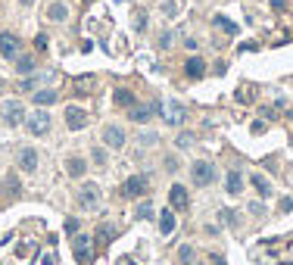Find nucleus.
<instances>
[{
  "label": "nucleus",
  "mask_w": 293,
  "mask_h": 265,
  "mask_svg": "<svg viewBox=\"0 0 293 265\" xmlns=\"http://www.w3.org/2000/svg\"><path fill=\"white\" fill-rule=\"evenodd\" d=\"M25 128H28V134H34V137H44L47 131H50V112L41 106V109H34L31 116H25Z\"/></svg>",
  "instance_id": "f257e3e1"
},
{
  "label": "nucleus",
  "mask_w": 293,
  "mask_h": 265,
  "mask_svg": "<svg viewBox=\"0 0 293 265\" xmlns=\"http://www.w3.org/2000/svg\"><path fill=\"white\" fill-rule=\"evenodd\" d=\"M147 187H150L147 175H131L128 181L122 184V197H125V200H138V197H144V194H147Z\"/></svg>",
  "instance_id": "f03ea898"
},
{
  "label": "nucleus",
  "mask_w": 293,
  "mask_h": 265,
  "mask_svg": "<svg viewBox=\"0 0 293 265\" xmlns=\"http://www.w3.org/2000/svg\"><path fill=\"white\" fill-rule=\"evenodd\" d=\"M190 178H193L197 187H209V184L216 181V166H212V162H206V159H200V162H193Z\"/></svg>",
  "instance_id": "7ed1b4c3"
},
{
  "label": "nucleus",
  "mask_w": 293,
  "mask_h": 265,
  "mask_svg": "<svg viewBox=\"0 0 293 265\" xmlns=\"http://www.w3.org/2000/svg\"><path fill=\"white\" fill-rule=\"evenodd\" d=\"M78 206L85 209V212H94L100 206V187L97 184H81V191H78Z\"/></svg>",
  "instance_id": "20e7f679"
},
{
  "label": "nucleus",
  "mask_w": 293,
  "mask_h": 265,
  "mask_svg": "<svg viewBox=\"0 0 293 265\" xmlns=\"http://www.w3.org/2000/svg\"><path fill=\"white\" fill-rule=\"evenodd\" d=\"M22 119H25L22 100H7V103H4V122H7L10 128H16V125H22Z\"/></svg>",
  "instance_id": "39448f33"
},
{
  "label": "nucleus",
  "mask_w": 293,
  "mask_h": 265,
  "mask_svg": "<svg viewBox=\"0 0 293 265\" xmlns=\"http://www.w3.org/2000/svg\"><path fill=\"white\" fill-rule=\"evenodd\" d=\"M0 56L4 59H16L19 56V37L13 31H0Z\"/></svg>",
  "instance_id": "423d86ee"
},
{
  "label": "nucleus",
  "mask_w": 293,
  "mask_h": 265,
  "mask_svg": "<svg viewBox=\"0 0 293 265\" xmlns=\"http://www.w3.org/2000/svg\"><path fill=\"white\" fill-rule=\"evenodd\" d=\"M72 250H75V259H78L81 265L91 262V237H88V234H75V237H72Z\"/></svg>",
  "instance_id": "0eeeda50"
},
{
  "label": "nucleus",
  "mask_w": 293,
  "mask_h": 265,
  "mask_svg": "<svg viewBox=\"0 0 293 265\" xmlns=\"http://www.w3.org/2000/svg\"><path fill=\"white\" fill-rule=\"evenodd\" d=\"M125 140H128V137H125V131H122L119 125H106V128H103V144H106L109 150H122Z\"/></svg>",
  "instance_id": "6e6552de"
},
{
  "label": "nucleus",
  "mask_w": 293,
  "mask_h": 265,
  "mask_svg": "<svg viewBox=\"0 0 293 265\" xmlns=\"http://www.w3.org/2000/svg\"><path fill=\"white\" fill-rule=\"evenodd\" d=\"M169 206H172V209H178V212H184V209L190 206L187 187H181V184H172V191H169Z\"/></svg>",
  "instance_id": "1a4fd4ad"
},
{
  "label": "nucleus",
  "mask_w": 293,
  "mask_h": 265,
  "mask_svg": "<svg viewBox=\"0 0 293 265\" xmlns=\"http://www.w3.org/2000/svg\"><path fill=\"white\" fill-rule=\"evenodd\" d=\"M66 125H69L72 131H81V128L88 125V112L81 109V106H69V109H66Z\"/></svg>",
  "instance_id": "9d476101"
},
{
  "label": "nucleus",
  "mask_w": 293,
  "mask_h": 265,
  "mask_svg": "<svg viewBox=\"0 0 293 265\" xmlns=\"http://www.w3.org/2000/svg\"><path fill=\"white\" fill-rule=\"evenodd\" d=\"M162 116H165V122H169V125L178 128V125L184 122V106H181L178 100H172V103H165V106H162Z\"/></svg>",
  "instance_id": "9b49d317"
},
{
  "label": "nucleus",
  "mask_w": 293,
  "mask_h": 265,
  "mask_svg": "<svg viewBox=\"0 0 293 265\" xmlns=\"http://www.w3.org/2000/svg\"><path fill=\"white\" fill-rule=\"evenodd\" d=\"M19 169L22 172H34L37 169V150L34 147H25L22 153H19Z\"/></svg>",
  "instance_id": "f8f14e48"
},
{
  "label": "nucleus",
  "mask_w": 293,
  "mask_h": 265,
  "mask_svg": "<svg viewBox=\"0 0 293 265\" xmlns=\"http://www.w3.org/2000/svg\"><path fill=\"white\" fill-rule=\"evenodd\" d=\"M184 75H187V78H203V75H206V63L200 56H190L184 63Z\"/></svg>",
  "instance_id": "ddd939ff"
},
{
  "label": "nucleus",
  "mask_w": 293,
  "mask_h": 265,
  "mask_svg": "<svg viewBox=\"0 0 293 265\" xmlns=\"http://www.w3.org/2000/svg\"><path fill=\"white\" fill-rule=\"evenodd\" d=\"M128 119L138 122V125L150 122V119H153V106H131V109H128Z\"/></svg>",
  "instance_id": "4468645a"
},
{
  "label": "nucleus",
  "mask_w": 293,
  "mask_h": 265,
  "mask_svg": "<svg viewBox=\"0 0 293 265\" xmlns=\"http://www.w3.org/2000/svg\"><path fill=\"white\" fill-rule=\"evenodd\" d=\"M225 191L231 194V197H237L240 191H243V175L234 169V172H228V181H225Z\"/></svg>",
  "instance_id": "2eb2a0df"
},
{
  "label": "nucleus",
  "mask_w": 293,
  "mask_h": 265,
  "mask_svg": "<svg viewBox=\"0 0 293 265\" xmlns=\"http://www.w3.org/2000/svg\"><path fill=\"white\" fill-rule=\"evenodd\" d=\"M175 225H178V221H175V215H172V206L159 212V231H162V234H172Z\"/></svg>",
  "instance_id": "dca6fc26"
},
{
  "label": "nucleus",
  "mask_w": 293,
  "mask_h": 265,
  "mask_svg": "<svg viewBox=\"0 0 293 265\" xmlns=\"http://www.w3.org/2000/svg\"><path fill=\"white\" fill-rule=\"evenodd\" d=\"M66 172H69L72 178H81V175L88 172V162H85V159H78V156H72V159L66 162Z\"/></svg>",
  "instance_id": "f3484780"
},
{
  "label": "nucleus",
  "mask_w": 293,
  "mask_h": 265,
  "mask_svg": "<svg viewBox=\"0 0 293 265\" xmlns=\"http://www.w3.org/2000/svg\"><path fill=\"white\" fill-rule=\"evenodd\" d=\"M66 16H69V7L66 4H50V10H47V19L50 22H66Z\"/></svg>",
  "instance_id": "a211bd4d"
},
{
  "label": "nucleus",
  "mask_w": 293,
  "mask_h": 265,
  "mask_svg": "<svg viewBox=\"0 0 293 265\" xmlns=\"http://www.w3.org/2000/svg\"><path fill=\"white\" fill-rule=\"evenodd\" d=\"M56 100H60V94L50 91V88H47V91H34V103H37V106H50V103H56Z\"/></svg>",
  "instance_id": "6ab92c4d"
},
{
  "label": "nucleus",
  "mask_w": 293,
  "mask_h": 265,
  "mask_svg": "<svg viewBox=\"0 0 293 265\" xmlns=\"http://www.w3.org/2000/svg\"><path fill=\"white\" fill-rule=\"evenodd\" d=\"M16 69H19V75H31L34 72V56H16Z\"/></svg>",
  "instance_id": "aec40b11"
},
{
  "label": "nucleus",
  "mask_w": 293,
  "mask_h": 265,
  "mask_svg": "<svg viewBox=\"0 0 293 265\" xmlns=\"http://www.w3.org/2000/svg\"><path fill=\"white\" fill-rule=\"evenodd\" d=\"M249 181H253V187L259 191V197H268V194H271V184H268V181H265L262 175H253Z\"/></svg>",
  "instance_id": "412c9836"
},
{
  "label": "nucleus",
  "mask_w": 293,
  "mask_h": 265,
  "mask_svg": "<svg viewBox=\"0 0 293 265\" xmlns=\"http://www.w3.org/2000/svg\"><path fill=\"white\" fill-rule=\"evenodd\" d=\"M115 103L125 106V109H131V106H134V94H131V91H115Z\"/></svg>",
  "instance_id": "4be33fe9"
},
{
  "label": "nucleus",
  "mask_w": 293,
  "mask_h": 265,
  "mask_svg": "<svg viewBox=\"0 0 293 265\" xmlns=\"http://www.w3.org/2000/svg\"><path fill=\"white\" fill-rule=\"evenodd\" d=\"M212 22H216V28H222L225 34H237V25H234L231 19H225V16H216Z\"/></svg>",
  "instance_id": "5701e85b"
},
{
  "label": "nucleus",
  "mask_w": 293,
  "mask_h": 265,
  "mask_svg": "<svg viewBox=\"0 0 293 265\" xmlns=\"http://www.w3.org/2000/svg\"><path fill=\"white\" fill-rule=\"evenodd\" d=\"M134 218H153V203L147 200V203H138V209H134Z\"/></svg>",
  "instance_id": "b1692460"
},
{
  "label": "nucleus",
  "mask_w": 293,
  "mask_h": 265,
  "mask_svg": "<svg viewBox=\"0 0 293 265\" xmlns=\"http://www.w3.org/2000/svg\"><path fill=\"white\" fill-rule=\"evenodd\" d=\"M178 262H181V265H193V247H190V243H184V247L178 250Z\"/></svg>",
  "instance_id": "393cba45"
},
{
  "label": "nucleus",
  "mask_w": 293,
  "mask_h": 265,
  "mask_svg": "<svg viewBox=\"0 0 293 265\" xmlns=\"http://www.w3.org/2000/svg\"><path fill=\"white\" fill-rule=\"evenodd\" d=\"M115 237V228H112V225H103V228H100V243H109Z\"/></svg>",
  "instance_id": "a878e982"
},
{
  "label": "nucleus",
  "mask_w": 293,
  "mask_h": 265,
  "mask_svg": "<svg viewBox=\"0 0 293 265\" xmlns=\"http://www.w3.org/2000/svg\"><path fill=\"white\" fill-rule=\"evenodd\" d=\"M159 10H162L165 16H178V4H175V0H165V4H162Z\"/></svg>",
  "instance_id": "bb28decb"
},
{
  "label": "nucleus",
  "mask_w": 293,
  "mask_h": 265,
  "mask_svg": "<svg viewBox=\"0 0 293 265\" xmlns=\"http://www.w3.org/2000/svg\"><path fill=\"white\" fill-rule=\"evenodd\" d=\"M172 41H175V34H172V31H162V34H159V47H162V50H165V47H172Z\"/></svg>",
  "instance_id": "cd10ccee"
},
{
  "label": "nucleus",
  "mask_w": 293,
  "mask_h": 265,
  "mask_svg": "<svg viewBox=\"0 0 293 265\" xmlns=\"http://www.w3.org/2000/svg\"><path fill=\"white\" fill-rule=\"evenodd\" d=\"M41 81H47V75H44V78H25V81H22V91H34Z\"/></svg>",
  "instance_id": "c85d7f7f"
},
{
  "label": "nucleus",
  "mask_w": 293,
  "mask_h": 265,
  "mask_svg": "<svg viewBox=\"0 0 293 265\" xmlns=\"http://www.w3.org/2000/svg\"><path fill=\"white\" fill-rule=\"evenodd\" d=\"M219 218H222L225 225H237V215H234L231 209H222V212H219Z\"/></svg>",
  "instance_id": "c756f323"
},
{
  "label": "nucleus",
  "mask_w": 293,
  "mask_h": 265,
  "mask_svg": "<svg viewBox=\"0 0 293 265\" xmlns=\"http://www.w3.org/2000/svg\"><path fill=\"white\" fill-rule=\"evenodd\" d=\"M91 156H94L97 166H103V162H106V150H103V147H94V153H91Z\"/></svg>",
  "instance_id": "7c9ffc66"
},
{
  "label": "nucleus",
  "mask_w": 293,
  "mask_h": 265,
  "mask_svg": "<svg viewBox=\"0 0 293 265\" xmlns=\"http://www.w3.org/2000/svg\"><path fill=\"white\" fill-rule=\"evenodd\" d=\"M47 41H50V37H47L44 31H41V34L34 37V47H37V50H47Z\"/></svg>",
  "instance_id": "2f4dec72"
},
{
  "label": "nucleus",
  "mask_w": 293,
  "mask_h": 265,
  "mask_svg": "<svg viewBox=\"0 0 293 265\" xmlns=\"http://www.w3.org/2000/svg\"><path fill=\"white\" fill-rule=\"evenodd\" d=\"M78 228H81L78 218H69V221H66V234H72V237H75V234H78Z\"/></svg>",
  "instance_id": "473e14b6"
},
{
  "label": "nucleus",
  "mask_w": 293,
  "mask_h": 265,
  "mask_svg": "<svg viewBox=\"0 0 293 265\" xmlns=\"http://www.w3.org/2000/svg\"><path fill=\"white\" fill-rule=\"evenodd\" d=\"M141 144H150V147H153V144H156V134H153V131H147V134H141Z\"/></svg>",
  "instance_id": "72a5a7b5"
},
{
  "label": "nucleus",
  "mask_w": 293,
  "mask_h": 265,
  "mask_svg": "<svg viewBox=\"0 0 293 265\" xmlns=\"http://www.w3.org/2000/svg\"><path fill=\"white\" fill-rule=\"evenodd\" d=\"M190 144H193V134H181L178 137V147H190Z\"/></svg>",
  "instance_id": "f704fd0d"
},
{
  "label": "nucleus",
  "mask_w": 293,
  "mask_h": 265,
  "mask_svg": "<svg viewBox=\"0 0 293 265\" xmlns=\"http://www.w3.org/2000/svg\"><path fill=\"white\" fill-rule=\"evenodd\" d=\"M290 209H293V197H284L281 200V212H290Z\"/></svg>",
  "instance_id": "c9c22d12"
},
{
  "label": "nucleus",
  "mask_w": 293,
  "mask_h": 265,
  "mask_svg": "<svg viewBox=\"0 0 293 265\" xmlns=\"http://www.w3.org/2000/svg\"><path fill=\"white\" fill-rule=\"evenodd\" d=\"M165 169H169V172H178V159L169 156V159H165Z\"/></svg>",
  "instance_id": "e433bc0d"
},
{
  "label": "nucleus",
  "mask_w": 293,
  "mask_h": 265,
  "mask_svg": "<svg viewBox=\"0 0 293 265\" xmlns=\"http://www.w3.org/2000/svg\"><path fill=\"white\" fill-rule=\"evenodd\" d=\"M249 212H253V215H262L265 209H262V203H249Z\"/></svg>",
  "instance_id": "4c0bfd02"
},
{
  "label": "nucleus",
  "mask_w": 293,
  "mask_h": 265,
  "mask_svg": "<svg viewBox=\"0 0 293 265\" xmlns=\"http://www.w3.org/2000/svg\"><path fill=\"white\" fill-rule=\"evenodd\" d=\"M134 28H138V31H144V28H147V19H144V16H138V19H134Z\"/></svg>",
  "instance_id": "58836bf2"
},
{
  "label": "nucleus",
  "mask_w": 293,
  "mask_h": 265,
  "mask_svg": "<svg viewBox=\"0 0 293 265\" xmlns=\"http://www.w3.org/2000/svg\"><path fill=\"white\" fill-rule=\"evenodd\" d=\"M265 131V122H253V134H262Z\"/></svg>",
  "instance_id": "ea45409f"
},
{
  "label": "nucleus",
  "mask_w": 293,
  "mask_h": 265,
  "mask_svg": "<svg viewBox=\"0 0 293 265\" xmlns=\"http://www.w3.org/2000/svg\"><path fill=\"white\" fill-rule=\"evenodd\" d=\"M209 259H212V265H228V262L222 259V256H209Z\"/></svg>",
  "instance_id": "a19ab883"
},
{
  "label": "nucleus",
  "mask_w": 293,
  "mask_h": 265,
  "mask_svg": "<svg viewBox=\"0 0 293 265\" xmlns=\"http://www.w3.org/2000/svg\"><path fill=\"white\" fill-rule=\"evenodd\" d=\"M31 4H34V0H22V7H31Z\"/></svg>",
  "instance_id": "79ce46f5"
}]
</instances>
